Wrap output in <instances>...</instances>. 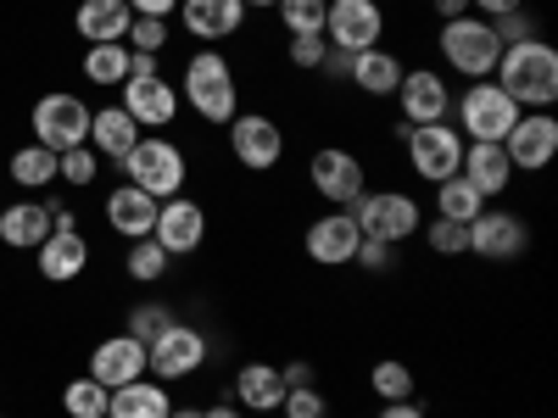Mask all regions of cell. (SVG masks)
<instances>
[{"label":"cell","mask_w":558,"mask_h":418,"mask_svg":"<svg viewBox=\"0 0 558 418\" xmlns=\"http://www.w3.org/2000/svg\"><path fill=\"white\" fill-rule=\"evenodd\" d=\"M514 118H520V107L508 101L492 78H475L458 96V123L470 134V146H502V134L514 128Z\"/></svg>","instance_id":"8992f818"},{"label":"cell","mask_w":558,"mask_h":418,"mask_svg":"<svg viewBox=\"0 0 558 418\" xmlns=\"http://www.w3.org/2000/svg\"><path fill=\"white\" fill-rule=\"evenodd\" d=\"M502 151H508V162H514V168L542 173L558 157V118L553 112H520L514 128L502 134Z\"/></svg>","instance_id":"7c38bea8"},{"label":"cell","mask_w":558,"mask_h":418,"mask_svg":"<svg viewBox=\"0 0 558 418\" xmlns=\"http://www.w3.org/2000/svg\"><path fill=\"white\" fill-rule=\"evenodd\" d=\"M179 23H184V34H196L202 45H218L229 34H241L246 7H241V0H179Z\"/></svg>","instance_id":"ffe728a7"},{"label":"cell","mask_w":558,"mask_h":418,"mask_svg":"<svg viewBox=\"0 0 558 418\" xmlns=\"http://www.w3.org/2000/svg\"><path fill=\"white\" fill-rule=\"evenodd\" d=\"M89 112L78 96H68V89H51V96H39L34 101V146H45V151H73V146H84L89 139Z\"/></svg>","instance_id":"52a82bcc"},{"label":"cell","mask_w":558,"mask_h":418,"mask_svg":"<svg viewBox=\"0 0 558 418\" xmlns=\"http://www.w3.org/2000/svg\"><path fill=\"white\" fill-rule=\"evenodd\" d=\"M89 380H101L107 391H118L129 380H146V346H140L134 335L101 341L96 352H89Z\"/></svg>","instance_id":"ac0fdd59"},{"label":"cell","mask_w":558,"mask_h":418,"mask_svg":"<svg viewBox=\"0 0 558 418\" xmlns=\"http://www.w3.org/2000/svg\"><path fill=\"white\" fill-rule=\"evenodd\" d=\"M486 212V196L475 190L463 173H452V179H441L436 184V218H452V223H475Z\"/></svg>","instance_id":"f546056e"},{"label":"cell","mask_w":558,"mask_h":418,"mask_svg":"<svg viewBox=\"0 0 558 418\" xmlns=\"http://www.w3.org/2000/svg\"><path fill=\"white\" fill-rule=\"evenodd\" d=\"M45 235H51V201H17L0 212V241L17 251H39Z\"/></svg>","instance_id":"d4e9b609"},{"label":"cell","mask_w":558,"mask_h":418,"mask_svg":"<svg viewBox=\"0 0 558 418\" xmlns=\"http://www.w3.org/2000/svg\"><path fill=\"white\" fill-rule=\"evenodd\" d=\"M324 7L330 0H279V23H286V34H324Z\"/></svg>","instance_id":"8d00e7d4"},{"label":"cell","mask_w":558,"mask_h":418,"mask_svg":"<svg viewBox=\"0 0 558 418\" xmlns=\"http://www.w3.org/2000/svg\"><path fill=\"white\" fill-rule=\"evenodd\" d=\"M84 262H89V246H84L78 229H51V235H45V246L34 251L39 279H51V285H68V279H78Z\"/></svg>","instance_id":"44dd1931"},{"label":"cell","mask_w":558,"mask_h":418,"mask_svg":"<svg viewBox=\"0 0 558 418\" xmlns=\"http://www.w3.org/2000/svg\"><path fill=\"white\" fill-rule=\"evenodd\" d=\"M129 78H162L157 57H146V51H129Z\"/></svg>","instance_id":"7dc6e473"},{"label":"cell","mask_w":558,"mask_h":418,"mask_svg":"<svg viewBox=\"0 0 558 418\" xmlns=\"http://www.w3.org/2000/svg\"><path fill=\"white\" fill-rule=\"evenodd\" d=\"M397 107H402V123H447V107H452V96H447V78H436L430 67H408L402 73V84H397Z\"/></svg>","instance_id":"e0dca14e"},{"label":"cell","mask_w":558,"mask_h":418,"mask_svg":"<svg viewBox=\"0 0 558 418\" xmlns=\"http://www.w3.org/2000/svg\"><path fill=\"white\" fill-rule=\"evenodd\" d=\"M492 34H497V45L508 51V45L536 39V17H525V7H520V12H508V17H492Z\"/></svg>","instance_id":"7bdbcfd3"},{"label":"cell","mask_w":558,"mask_h":418,"mask_svg":"<svg viewBox=\"0 0 558 418\" xmlns=\"http://www.w3.org/2000/svg\"><path fill=\"white\" fill-rule=\"evenodd\" d=\"M402 62L391 57V51H380V45H368V51H357L352 57V84L363 89V96H375V101H386V96H397V84H402Z\"/></svg>","instance_id":"484cf974"},{"label":"cell","mask_w":558,"mask_h":418,"mask_svg":"<svg viewBox=\"0 0 558 418\" xmlns=\"http://www.w3.org/2000/svg\"><path fill=\"white\" fill-rule=\"evenodd\" d=\"M235 402H241V413H279V402H286L279 368L274 362H246L235 374Z\"/></svg>","instance_id":"4316f807"},{"label":"cell","mask_w":558,"mask_h":418,"mask_svg":"<svg viewBox=\"0 0 558 418\" xmlns=\"http://www.w3.org/2000/svg\"><path fill=\"white\" fill-rule=\"evenodd\" d=\"M307 179H313V190L330 201V207H352V201L368 190V184H363V162H357L347 146H324V151H313Z\"/></svg>","instance_id":"4fadbf2b"},{"label":"cell","mask_w":558,"mask_h":418,"mask_svg":"<svg viewBox=\"0 0 558 418\" xmlns=\"http://www.w3.org/2000/svg\"><path fill=\"white\" fill-rule=\"evenodd\" d=\"M89 139H96V151H101V157L123 162V157L140 146V139H146V134H140V123H134L123 107H101L96 118H89Z\"/></svg>","instance_id":"83f0119b"},{"label":"cell","mask_w":558,"mask_h":418,"mask_svg":"<svg viewBox=\"0 0 558 418\" xmlns=\"http://www.w3.org/2000/svg\"><path fill=\"white\" fill-rule=\"evenodd\" d=\"M96 173H101V162H96V151H89V146H73V151L57 157V179L78 184V190H84V184H96Z\"/></svg>","instance_id":"f35d334b"},{"label":"cell","mask_w":558,"mask_h":418,"mask_svg":"<svg viewBox=\"0 0 558 418\" xmlns=\"http://www.w3.org/2000/svg\"><path fill=\"white\" fill-rule=\"evenodd\" d=\"M151 241L168 251V257H184L207 241V207L191 201V196H168L157 207V223H151Z\"/></svg>","instance_id":"5bb4252c"},{"label":"cell","mask_w":558,"mask_h":418,"mask_svg":"<svg viewBox=\"0 0 558 418\" xmlns=\"http://www.w3.org/2000/svg\"><path fill=\"white\" fill-rule=\"evenodd\" d=\"M12 179L23 184V190H45V184L57 179V151H45V146H23L12 157Z\"/></svg>","instance_id":"d6a6232c"},{"label":"cell","mask_w":558,"mask_h":418,"mask_svg":"<svg viewBox=\"0 0 558 418\" xmlns=\"http://www.w3.org/2000/svg\"><path fill=\"white\" fill-rule=\"evenodd\" d=\"M168 323H179L168 302H140V307L129 312V330H123V335H134L140 346H151V341H157V335L168 330Z\"/></svg>","instance_id":"d590c367"},{"label":"cell","mask_w":558,"mask_h":418,"mask_svg":"<svg viewBox=\"0 0 558 418\" xmlns=\"http://www.w3.org/2000/svg\"><path fill=\"white\" fill-rule=\"evenodd\" d=\"M347 212L363 241H386V246H402L425 229V212H418V201L408 190H363Z\"/></svg>","instance_id":"3957f363"},{"label":"cell","mask_w":558,"mask_h":418,"mask_svg":"<svg viewBox=\"0 0 558 418\" xmlns=\"http://www.w3.org/2000/svg\"><path fill=\"white\" fill-rule=\"evenodd\" d=\"M168 385L162 380H129L112 391L107 402V418H168Z\"/></svg>","instance_id":"f1b7e54d"},{"label":"cell","mask_w":558,"mask_h":418,"mask_svg":"<svg viewBox=\"0 0 558 418\" xmlns=\"http://www.w3.org/2000/svg\"><path fill=\"white\" fill-rule=\"evenodd\" d=\"M279 380H286V391H302V385H313V368L307 362H286V368H279Z\"/></svg>","instance_id":"c3c4849f"},{"label":"cell","mask_w":558,"mask_h":418,"mask_svg":"<svg viewBox=\"0 0 558 418\" xmlns=\"http://www.w3.org/2000/svg\"><path fill=\"white\" fill-rule=\"evenodd\" d=\"M123 179L134 184V190H146L151 201H168V196H184L191 168H184V151L173 146V139L151 134V139H140V146L123 157Z\"/></svg>","instance_id":"277c9868"},{"label":"cell","mask_w":558,"mask_h":418,"mask_svg":"<svg viewBox=\"0 0 558 418\" xmlns=\"http://www.w3.org/2000/svg\"><path fill=\"white\" fill-rule=\"evenodd\" d=\"M157 207H162V201H151L146 190H134V184L123 179L118 190L107 196V223L118 229L123 241H146V235H151V223H157Z\"/></svg>","instance_id":"7402d4cb"},{"label":"cell","mask_w":558,"mask_h":418,"mask_svg":"<svg viewBox=\"0 0 558 418\" xmlns=\"http://www.w3.org/2000/svg\"><path fill=\"white\" fill-rule=\"evenodd\" d=\"M107 402H112V391L101 385V380H73L68 391H62V407H68V418H107Z\"/></svg>","instance_id":"e575fe53"},{"label":"cell","mask_w":558,"mask_h":418,"mask_svg":"<svg viewBox=\"0 0 558 418\" xmlns=\"http://www.w3.org/2000/svg\"><path fill=\"white\" fill-rule=\"evenodd\" d=\"M279 413H286V418H330V402H324V391L302 385V391H286Z\"/></svg>","instance_id":"b9f144b4"},{"label":"cell","mask_w":558,"mask_h":418,"mask_svg":"<svg viewBox=\"0 0 558 418\" xmlns=\"http://www.w3.org/2000/svg\"><path fill=\"white\" fill-rule=\"evenodd\" d=\"M207 335L196 330V323H168V330L146 346V368L168 385V380H191V374H202L207 368Z\"/></svg>","instance_id":"ba28073f"},{"label":"cell","mask_w":558,"mask_h":418,"mask_svg":"<svg viewBox=\"0 0 558 418\" xmlns=\"http://www.w3.org/2000/svg\"><path fill=\"white\" fill-rule=\"evenodd\" d=\"M425 241L436 257H470V223H452V218H436L425 229Z\"/></svg>","instance_id":"74e56055"},{"label":"cell","mask_w":558,"mask_h":418,"mask_svg":"<svg viewBox=\"0 0 558 418\" xmlns=\"http://www.w3.org/2000/svg\"><path fill=\"white\" fill-rule=\"evenodd\" d=\"M520 7H525V0H470V12L486 17V23H492V17H508V12H520Z\"/></svg>","instance_id":"bcb514c9"},{"label":"cell","mask_w":558,"mask_h":418,"mask_svg":"<svg viewBox=\"0 0 558 418\" xmlns=\"http://www.w3.org/2000/svg\"><path fill=\"white\" fill-rule=\"evenodd\" d=\"M386 34V12L375 7V0H330L324 7V39H330V51H368V45H380Z\"/></svg>","instance_id":"9c48e42d"},{"label":"cell","mask_w":558,"mask_h":418,"mask_svg":"<svg viewBox=\"0 0 558 418\" xmlns=\"http://www.w3.org/2000/svg\"><path fill=\"white\" fill-rule=\"evenodd\" d=\"M123 45H129V51H146V57H157L162 45H168V23H162V17H134Z\"/></svg>","instance_id":"ab89813d"},{"label":"cell","mask_w":558,"mask_h":418,"mask_svg":"<svg viewBox=\"0 0 558 418\" xmlns=\"http://www.w3.org/2000/svg\"><path fill=\"white\" fill-rule=\"evenodd\" d=\"M302 246H307V257H313L318 268H347V262L357 257L363 235H357L352 212H324V218H313V223H307Z\"/></svg>","instance_id":"2e32d148"},{"label":"cell","mask_w":558,"mask_h":418,"mask_svg":"<svg viewBox=\"0 0 558 418\" xmlns=\"http://www.w3.org/2000/svg\"><path fill=\"white\" fill-rule=\"evenodd\" d=\"M229 151H235L241 168L268 173V168H279V157H286V134H279V123L268 112H235L229 118Z\"/></svg>","instance_id":"8fae6325"},{"label":"cell","mask_w":558,"mask_h":418,"mask_svg":"<svg viewBox=\"0 0 558 418\" xmlns=\"http://www.w3.org/2000/svg\"><path fill=\"white\" fill-rule=\"evenodd\" d=\"M129 0H84V7L73 12V28L89 39V45H123L129 39Z\"/></svg>","instance_id":"603a6c76"},{"label":"cell","mask_w":558,"mask_h":418,"mask_svg":"<svg viewBox=\"0 0 558 418\" xmlns=\"http://www.w3.org/2000/svg\"><path fill=\"white\" fill-rule=\"evenodd\" d=\"M492 84L502 89L520 112H547L558 101V51L542 39H525V45H508L497 57V73Z\"/></svg>","instance_id":"6da1fadb"},{"label":"cell","mask_w":558,"mask_h":418,"mask_svg":"<svg viewBox=\"0 0 558 418\" xmlns=\"http://www.w3.org/2000/svg\"><path fill=\"white\" fill-rule=\"evenodd\" d=\"M241 7H279V0H241Z\"/></svg>","instance_id":"11a10c76"},{"label":"cell","mask_w":558,"mask_h":418,"mask_svg":"<svg viewBox=\"0 0 558 418\" xmlns=\"http://www.w3.org/2000/svg\"><path fill=\"white\" fill-rule=\"evenodd\" d=\"M318 73H330V78H347V73H352V57H347V51H324Z\"/></svg>","instance_id":"681fc988"},{"label":"cell","mask_w":558,"mask_h":418,"mask_svg":"<svg viewBox=\"0 0 558 418\" xmlns=\"http://www.w3.org/2000/svg\"><path fill=\"white\" fill-rule=\"evenodd\" d=\"M168 262H173V257H168L151 235H146V241H134V246H129V257H123V268H129L134 285H157V279L168 273Z\"/></svg>","instance_id":"836d02e7"},{"label":"cell","mask_w":558,"mask_h":418,"mask_svg":"<svg viewBox=\"0 0 558 418\" xmlns=\"http://www.w3.org/2000/svg\"><path fill=\"white\" fill-rule=\"evenodd\" d=\"M202 418H246V413H241V407H223V402H218V407H207Z\"/></svg>","instance_id":"f5cc1de1"},{"label":"cell","mask_w":558,"mask_h":418,"mask_svg":"<svg viewBox=\"0 0 558 418\" xmlns=\"http://www.w3.org/2000/svg\"><path fill=\"white\" fill-rule=\"evenodd\" d=\"M168 418H202V413H196V407H173Z\"/></svg>","instance_id":"db71d44e"},{"label":"cell","mask_w":558,"mask_h":418,"mask_svg":"<svg viewBox=\"0 0 558 418\" xmlns=\"http://www.w3.org/2000/svg\"><path fill=\"white\" fill-rule=\"evenodd\" d=\"M0 418H7V413H0Z\"/></svg>","instance_id":"9f6ffc18"},{"label":"cell","mask_w":558,"mask_h":418,"mask_svg":"<svg viewBox=\"0 0 558 418\" xmlns=\"http://www.w3.org/2000/svg\"><path fill=\"white\" fill-rule=\"evenodd\" d=\"M531 251V229L525 218L514 212H481L470 223V257H486V262H514Z\"/></svg>","instance_id":"9a60e30c"},{"label":"cell","mask_w":558,"mask_h":418,"mask_svg":"<svg viewBox=\"0 0 558 418\" xmlns=\"http://www.w3.org/2000/svg\"><path fill=\"white\" fill-rule=\"evenodd\" d=\"M441 62L452 67V73H463V78H492L497 73V57H502V45H497V34H492V23L486 17H452V23H441Z\"/></svg>","instance_id":"5b68a950"},{"label":"cell","mask_w":558,"mask_h":418,"mask_svg":"<svg viewBox=\"0 0 558 418\" xmlns=\"http://www.w3.org/2000/svg\"><path fill=\"white\" fill-rule=\"evenodd\" d=\"M352 262L368 268V273H391V268H397V246H386V241H363Z\"/></svg>","instance_id":"ee69618b"},{"label":"cell","mask_w":558,"mask_h":418,"mask_svg":"<svg viewBox=\"0 0 558 418\" xmlns=\"http://www.w3.org/2000/svg\"><path fill=\"white\" fill-rule=\"evenodd\" d=\"M184 101H191V112L202 123H229L241 112V89H235V67H229L213 45H202V51L184 62Z\"/></svg>","instance_id":"7a4b0ae2"},{"label":"cell","mask_w":558,"mask_h":418,"mask_svg":"<svg viewBox=\"0 0 558 418\" xmlns=\"http://www.w3.org/2000/svg\"><path fill=\"white\" fill-rule=\"evenodd\" d=\"M380 418H425V413H418L413 402H386V407H380Z\"/></svg>","instance_id":"816d5d0a"},{"label":"cell","mask_w":558,"mask_h":418,"mask_svg":"<svg viewBox=\"0 0 558 418\" xmlns=\"http://www.w3.org/2000/svg\"><path fill=\"white\" fill-rule=\"evenodd\" d=\"M84 78L89 84H123L129 78V45H89L84 51Z\"/></svg>","instance_id":"4dcf8cb0"},{"label":"cell","mask_w":558,"mask_h":418,"mask_svg":"<svg viewBox=\"0 0 558 418\" xmlns=\"http://www.w3.org/2000/svg\"><path fill=\"white\" fill-rule=\"evenodd\" d=\"M123 112L140 128H168L179 118V89L168 78H129L123 84Z\"/></svg>","instance_id":"d6986e66"},{"label":"cell","mask_w":558,"mask_h":418,"mask_svg":"<svg viewBox=\"0 0 558 418\" xmlns=\"http://www.w3.org/2000/svg\"><path fill=\"white\" fill-rule=\"evenodd\" d=\"M368 391H375L380 402H413V368L397 362V357L375 362V368H368Z\"/></svg>","instance_id":"1f68e13d"},{"label":"cell","mask_w":558,"mask_h":418,"mask_svg":"<svg viewBox=\"0 0 558 418\" xmlns=\"http://www.w3.org/2000/svg\"><path fill=\"white\" fill-rule=\"evenodd\" d=\"M402 146H408V162H413V173L425 184L452 179L458 162H463V134L452 123H418V128H408Z\"/></svg>","instance_id":"30bf717a"},{"label":"cell","mask_w":558,"mask_h":418,"mask_svg":"<svg viewBox=\"0 0 558 418\" xmlns=\"http://www.w3.org/2000/svg\"><path fill=\"white\" fill-rule=\"evenodd\" d=\"M458 173L470 179L486 201H492V196H502L508 184H514V162H508V151H502V146H463Z\"/></svg>","instance_id":"cb8c5ba5"},{"label":"cell","mask_w":558,"mask_h":418,"mask_svg":"<svg viewBox=\"0 0 558 418\" xmlns=\"http://www.w3.org/2000/svg\"><path fill=\"white\" fill-rule=\"evenodd\" d=\"M129 12H134V17H162V23H168V17L179 12V0H129Z\"/></svg>","instance_id":"f6af8a7d"},{"label":"cell","mask_w":558,"mask_h":418,"mask_svg":"<svg viewBox=\"0 0 558 418\" xmlns=\"http://www.w3.org/2000/svg\"><path fill=\"white\" fill-rule=\"evenodd\" d=\"M324 51H330V39H324V34H291V45H286L291 67H302V73H318Z\"/></svg>","instance_id":"60d3db41"},{"label":"cell","mask_w":558,"mask_h":418,"mask_svg":"<svg viewBox=\"0 0 558 418\" xmlns=\"http://www.w3.org/2000/svg\"><path fill=\"white\" fill-rule=\"evenodd\" d=\"M430 7H436V17H441V23H452V17H470V0H430Z\"/></svg>","instance_id":"f907efd6"}]
</instances>
